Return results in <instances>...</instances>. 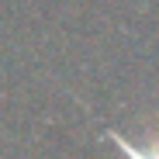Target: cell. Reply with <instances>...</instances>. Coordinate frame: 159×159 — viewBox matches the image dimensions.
<instances>
[{
    "instance_id": "obj_1",
    "label": "cell",
    "mask_w": 159,
    "mask_h": 159,
    "mask_svg": "<svg viewBox=\"0 0 159 159\" xmlns=\"http://www.w3.org/2000/svg\"><path fill=\"white\" fill-rule=\"evenodd\" d=\"M104 135H107V139H111V142H114L128 159H159V139H156V142H149V145H131L125 135H118V131H111V128L104 131Z\"/></svg>"
}]
</instances>
